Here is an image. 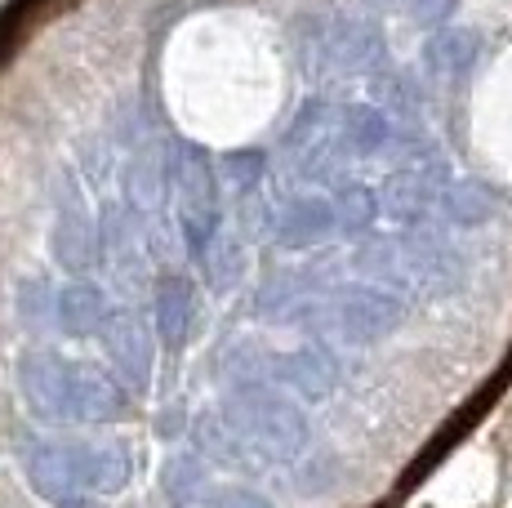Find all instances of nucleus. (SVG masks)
<instances>
[{
  "mask_svg": "<svg viewBox=\"0 0 512 508\" xmlns=\"http://www.w3.org/2000/svg\"><path fill=\"white\" fill-rule=\"evenodd\" d=\"M18 393L49 424H116L130 415V388L121 379L49 348L18 357Z\"/></svg>",
  "mask_w": 512,
  "mask_h": 508,
  "instance_id": "obj_1",
  "label": "nucleus"
},
{
  "mask_svg": "<svg viewBox=\"0 0 512 508\" xmlns=\"http://www.w3.org/2000/svg\"><path fill=\"white\" fill-rule=\"evenodd\" d=\"M23 477L45 504L85 508L121 495L134 477V455L125 442H67L41 437L23 446Z\"/></svg>",
  "mask_w": 512,
  "mask_h": 508,
  "instance_id": "obj_2",
  "label": "nucleus"
},
{
  "mask_svg": "<svg viewBox=\"0 0 512 508\" xmlns=\"http://www.w3.org/2000/svg\"><path fill=\"white\" fill-rule=\"evenodd\" d=\"M210 442L228 446L223 459H294L308 442V419L303 410L272 384H236L223 397L219 415L205 424Z\"/></svg>",
  "mask_w": 512,
  "mask_h": 508,
  "instance_id": "obj_3",
  "label": "nucleus"
},
{
  "mask_svg": "<svg viewBox=\"0 0 512 508\" xmlns=\"http://www.w3.org/2000/svg\"><path fill=\"white\" fill-rule=\"evenodd\" d=\"M303 321L321 339H334V344H374V339L392 335L406 321V304L392 290L357 281V286H339L330 295H317L303 308Z\"/></svg>",
  "mask_w": 512,
  "mask_h": 508,
  "instance_id": "obj_4",
  "label": "nucleus"
},
{
  "mask_svg": "<svg viewBox=\"0 0 512 508\" xmlns=\"http://www.w3.org/2000/svg\"><path fill=\"white\" fill-rule=\"evenodd\" d=\"M174 214H179L183 250L192 263H210L219 246V223H223V183L210 156L192 143H183L174 156Z\"/></svg>",
  "mask_w": 512,
  "mask_h": 508,
  "instance_id": "obj_5",
  "label": "nucleus"
},
{
  "mask_svg": "<svg viewBox=\"0 0 512 508\" xmlns=\"http://www.w3.org/2000/svg\"><path fill=\"white\" fill-rule=\"evenodd\" d=\"M339 379V361L330 357V348L303 344L294 353H259L254 361H241V384H272V388H294L299 397H321Z\"/></svg>",
  "mask_w": 512,
  "mask_h": 508,
  "instance_id": "obj_6",
  "label": "nucleus"
},
{
  "mask_svg": "<svg viewBox=\"0 0 512 508\" xmlns=\"http://www.w3.org/2000/svg\"><path fill=\"white\" fill-rule=\"evenodd\" d=\"M312 63L326 72H366L379 63L383 41L366 23H317L312 27Z\"/></svg>",
  "mask_w": 512,
  "mask_h": 508,
  "instance_id": "obj_7",
  "label": "nucleus"
},
{
  "mask_svg": "<svg viewBox=\"0 0 512 508\" xmlns=\"http://www.w3.org/2000/svg\"><path fill=\"white\" fill-rule=\"evenodd\" d=\"M330 232H339V210H334L330 197H317V192L285 197L277 210H272V237H277V246H285V250L317 246Z\"/></svg>",
  "mask_w": 512,
  "mask_h": 508,
  "instance_id": "obj_8",
  "label": "nucleus"
},
{
  "mask_svg": "<svg viewBox=\"0 0 512 508\" xmlns=\"http://www.w3.org/2000/svg\"><path fill=\"white\" fill-rule=\"evenodd\" d=\"M103 335H107V357L116 366V379L125 388H134V397L147 393V384H152V357H156L147 326L134 317H112V326Z\"/></svg>",
  "mask_w": 512,
  "mask_h": 508,
  "instance_id": "obj_9",
  "label": "nucleus"
},
{
  "mask_svg": "<svg viewBox=\"0 0 512 508\" xmlns=\"http://www.w3.org/2000/svg\"><path fill=\"white\" fill-rule=\"evenodd\" d=\"M112 304H107V295L90 281H67L63 290L54 295V321L63 335L72 339H85V335H98V330L112 326Z\"/></svg>",
  "mask_w": 512,
  "mask_h": 508,
  "instance_id": "obj_10",
  "label": "nucleus"
},
{
  "mask_svg": "<svg viewBox=\"0 0 512 508\" xmlns=\"http://www.w3.org/2000/svg\"><path fill=\"white\" fill-rule=\"evenodd\" d=\"M192 326H196V286L179 272H165L156 281V339L179 353L187 335H192Z\"/></svg>",
  "mask_w": 512,
  "mask_h": 508,
  "instance_id": "obj_11",
  "label": "nucleus"
},
{
  "mask_svg": "<svg viewBox=\"0 0 512 508\" xmlns=\"http://www.w3.org/2000/svg\"><path fill=\"white\" fill-rule=\"evenodd\" d=\"M477 58H481V32H472V27H441L428 41V50H423V67L437 81H464L477 67Z\"/></svg>",
  "mask_w": 512,
  "mask_h": 508,
  "instance_id": "obj_12",
  "label": "nucleus"
},
{
  "mask_svg": "<svg viewBox=\"0 0 512 508\" xmlns=\"http://www.w3.org/2000/svg\"><path fill=\"white\" fill-rule=\"evenodd\" d=\"M54 259L63 263L67 272H90L98 259H103V246L94 237V223L81 205H67L54 223Z\"/></svg>",
  "mask_w": 512,
  "mask_h": 508,
  "instance_id": "obj_13",
  "label": "nucleus"
},
{
  "mask_svg": "<svg viewBox=\"0 0 512 508\" xmlns=\"http://www.w3.org/2000/svg\"><path fill=\"white\" fill-rule=\"evenodd\" d=\"M205 486H210V464H205L196 451H174L170 459H165L161 491H165V500H170L174 508H187L192 500H201Z\"/></svg>",
  "mask_w": 512,
  "mask_h": 508,
  "instance_id": "obj_14",
  "label": "nucleus"
},
{
  "mask_svg": "<svg viewBox=\"0 0 512 508\" xmlns=\"http://www.w3.org/2000/svg\"><path fill=\"white\" fill-rule=\"evenodd\" d=\"M423 205H428V183H423V174H397V179L383 188V210L392 214V219L410 223L423 214Z\"/></svg>",
  "mask_w": 512,
  "mask_h": 508,
  "instance_id": "obj_15",
  "label": "nucleus"
},
{
  "mask_svg": "<svg viewBox=\"0 0 512 508\" xmlns=\"http://www.w3.org/2000/svg\"><path fill=\"white\" fill-rule=\"evenodd\" d=\"M334 210H339V228L343 232H366L374 223V214H379V201H374L370 188L348 183V188H339V197H334Z\"/></svg>",
  "mask_w": 512,
  "mask_h": 508,
  "instance_id": "obj_16",
  "label": "nucleus"
},
{
  "mask_svg": "<svg viewBox=\"0 0 512 508\" xmlns=\"http://www.w3.org/2000/svg\"><path fill=\"white\" fill-rule=\"evenodd\" d=\"M374 5H379L383 14H401V18H410V23L432 27V23H446L459 0H374Z\"/></svg>",
  "mask_w": 512,
  "mask_h": 508,
  "instance_id": "obj_17",
  "label": "nucleus"
},
{
  "mask_svg": "<svg viewBox=\"0 0 512 508\" xmlns=\"http://www.w3.org/2000/svg\"><path fill=\"white\" fill-rule=\"evenodd\" d=\"M214 508H277V504L263 500V495L250 491V486H223V491L214 495Z\"/></svg>",
  "mask_w": 512,
  "mask_h": 508,
  "instance_id": "obj_18",
  "label": "nucleus"
},
{
  "mask_svg": "<svg viewBox=\"0 0 512 508\" xmlns=\"http://www.w3.org/2000/svg\"><path fill=\"white\" fill-rule=\"evenodd\" d=\"M85 508H94V504H85Z\"/></svg>",
  "mask_w": 512,
  "mask_h": 508,
  "instance_id": "obj_19",
  "label": "nucleus"
}]
</instances>
